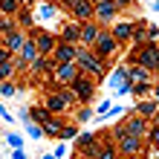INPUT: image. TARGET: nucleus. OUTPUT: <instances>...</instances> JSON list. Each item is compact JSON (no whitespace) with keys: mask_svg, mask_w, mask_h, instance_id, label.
<instances>
[{"mask_svg":"<svg viewBox=\"0 0 159 159\" xmlns=\"http://www.w3.org/2000/svg\"><path fill=\"white\" fill-rule=\"evenodd\" d=\"M75 64L81 67V72H87V75H93L96 81L104 84V78L110 75V61L101 58V55L96 49H90V46H78V58Z\"/></svg>","mask_w":159,"mask_h":159,"instance_id":"1","label":"nucleus"},{"mask_svg":"<svg viewBox=\"0 0 159 159\" xmlns=\"http://www.w3.org/2000/svg\"><path fill=\"white\" fill-rule=\"evenodd\" d=\"M127 64H139V67L151 70L159 75V43H142V46H127Z\"/></svg>","mask_w":159,"mask_h":159,"instance_id":"2","label":"nucleus"},{"mask_svg":"<svg viewBox=\"0 0 159 159\" xmlns=\"http://www.w3.org/2000/svg\"><path fill=\"white\" fill-rule=\"evenodd\" d=\"M98 84H101V81H96L93 75H87V72H81L70 87H72V93L78 96V104H93V98H96V93H98Z\"/></svg>","mask_w":159,"mask_h":159,"instance_id":"3","label":"nucleus"},{"mask_svg":"<svg viewBox=\"0 0 159 159\" xmlns=\"http://www.w3.org/2000/svg\"><path fill=\"white\" fill-rule=\"evenodd\" d=\"M90 49H96L101 58H107L110 64H113L116 58H119V52H121V46H119V41L113 38V32L110 29H101V35L96 38V43L90 46Z\"/></svg>","mask_w":159,"mask_h":159,"instance_id":"4","label":"nucleus"},{"mask_svg":"<svg viewBox=\"0 0 159 159\" xmlns=\"http://www.w3.org/2000/svg\"><path fill=\"white\" fill-rule=\"evenodd\" d=\"M29 35H32V41H35V46H38L41 55H52L55 52V46H58V35H55L52 29H46V26H35Z\"/></svg>","mask_w":159,"mask_h":159,"instance_id":"5","label":"nucleus"},{"mask_svg":"<svg viewBox=\"0 0 159 159\" xmlns=\"http://www.w3.org/2000/svg\"><path fill=\"white\" fill-rule=\"evenodd\" d=\"M81 75V67L75 61L72 64H58V67H55V72H52V87L49 90H58V87H70L72 81H75Z\"/></svg>","mask_w":159,"mask_h":159,"instance_id":"6","label":"nucleus"},{"mask_svg":"<svg viewBox=\"0 0 159 159\" xmlns=\"http://www.w3.org/2000/svg\"><path fill=\"white\" fill-rule=\"evenodd\" d=\"M58 12H61V6H52V3H46V0H41L38 6H35V20H38V26H46V29H52L55 26V32H58Z\"/></svg>","mask_w":159,"mask_h":159,"instance_id":"7","label":"nucleus"},{"mask_svg":"<svg viewBox=\"0 0 159 159\" xmlns=\"http://www.w3.org/2000/svg\"><path fill=\"white\" fill-rule=\"evenodd\" d=\"M119 15H121V9L116 0H96V20L104 26V29H110L116 20H119Z\"/></svg>","mask_w":159,"mask_h":159,"instance_id":"8","label":"nucleus"},{"mask_svg":"<svg viewBox=\"0 0 159 159\" xmlns=\"http://www.w3.org/2000/svg\"><path fill=\"white\" fill-rule=\"evenodd\" d=\"M116 148H119V156H145L148 153L145 139H139V136H121Z\"/></svg>","mask_w":159,"mask_h":159,"instance_id":"9","label":"nucleus"},{"mask_svg":"<svg viewBox=\"0 0 159 159\" xmlns=\"http://www.w3.org/2000/svg\"><path fill=\"white\" fill-rule=\"evenodd\" d=\"M55 35H58L61 43H78L81 46V23L72 20V17H67V20L58 26V32H55Z\"/></svg>","mask_w":159,"mask_h":159,"instance_id":"10","label":"nucleus"},{"mask_svg":"<svg viewBox=\"0 0 159 159\" xmlns=\"http://www.w3.org/2000/svg\"><path fill=\"white\" fill-rule=\"evenodd\" d=\"M67 17H72V20H78V23L96 20V0H81V3L70 6L67 9Z\"/></svg>","mask_w":159,"mask_h":159,"instance_id":"11","label":"nucleus"},{"mask_svg":"<svg viewBox=\"0 0 159 159\" xmlns=\"http://www.w3.org/2000/svg\"><path fill=\"white\" fill-rule=\"evenodd\" d=\"M41 104H43L46 110H49L52 116H67L70 110H72V107L67 104V101L61 98V93H58V90H46V96H43V101H41Z\"/></svg>","mask_w":159,"mask_h":159,"instance_id":"12","label":"nucleus"},{"mask_svg":"<svg viewBox=\"0 0 159 159\" xmlns=\"http://www.w3.org/2000/svg\"><path fill=\"white\" fill-rule=\"evenodd\" d=\"M110 32H113V38L119 41L121 49H127L130 41H133V20H121V17H119V20L110 26Z\"/></svg>","mask_w":159,"mask_h":159,"instance_id":"13","label":"nucleus"},{"mask_svg":"<svg viewBox=\"0 0 159 159\" xmlns=\"http://www.w3.org/2000/svg\"><path fill=\"white\" fill-rule=\"evenodd\" d=\"M26 41H29V32H23V29H15L12 35H6V38L0 41V43H3L6 49L12 52V55H20V49L26 46Z\"/></svg>","mask_w":159,"mask_h":159,"instance_id":"14","label":"nucleus"},{"mask_svg":"<svg viewBox=\"0 0 159 159\" xmlns=\"http://www.w3.org/2000/svg\"><path fill=\"white\" fill-rule=\"evenodd\" d=\"M52 58H55V64H72V61L78 58V43H61L58 41Z\"/></svg>","mask_w":159,"mask_h":159,"instance_id":"15","label":"nucleus"},{"mask_svg":"<svg viewBox=\"0 0 159 159\" xmlns=\"http://www.w3.org/2000/svg\"><path fill=\"white\" fill-rule=\"evenodd\" d=\"M41 127H43V136L55 142V139H61V130L67 127V119H64V116H49Z\"/></svg>","mask_w":159,"mask_h":159,"instance_id":"16","label":"nucleus"},{"mask_svg":"<svg viewBox=\"0 0 159 159\" xmlns=\"http://www.w3.org/2000/svg\"><path fill=\"white\" fill-rule=\"evenodd\" d=\"M101 26L98 20H87V23H81V46H93L96 43V38L101 35Z\"/></svg>","mask_w":159,"mask_h":159,"instance_id":"17","label":"nucleus"},{"mask_svg":"<svg viewBox=\"0 0 159 159\" xmlns=\"http://www.w3.org/2000/svg\"><path fill=\"white\" fill-rule=\"evenodd\" d=\"M127 75H130V81H133V84H153V81H156L153 72L145 70V67H139V64H127Z\"/></svg>","mask_w":159,"mask_h":159,"instance_id":"18","label":"nucleus"},{"mask_svg":"<svg viewBox=\"0 0 159 159\" xmlns=\"http://www.w3.org/2000/svg\"><path fill=\"white\" fill-rule=\"evenodd\" d=\"M15 20H17V29H23V32H32L35 26H38V20H35V9H29V6H23L20 12L15 15Z\"/></svg>","mask_w":159,"mask_h":159,"instance_id":"19","label":"nucleus"},{"mask_svg":"<svg viewBox=\"0 0 159 159\" xmlns=\"http://www.w3.org/2000/svg\"><path fill=\"white\" fill-rule=\"evenodd\" d=\"M133 113L145 116V119H153V116L159 113V101H156V96H153V98H142V101H136V104H133Z\"/></svg>","mask_w":159,"mask_h":159,"instance_id":"20","label":"nucleus"},{"mask_svg":"<svg viewBox=\"0 0 159 159\" xmlns=\"http://www.w3.org/2000/svg\"><path fill=\"white\" fill-rule=\"evenodd\" d=\"M142 43H148V20L139 17V20H133V41H130V46H142Z\"/></svg>","mask_w":159,"mask_h":159,"instance_id":"21","label":"nucleus"},{"mask_svg":"<svg viewBox=\"0 0 159 159\" xmlns=\"http://www.w3.org/2000/svg\"><path fill=\"white\" fill-rule=\"evenodd\" d=\"M125 78H130V75H127V64H116V70H113V72H110V75L104 78V84H107L110 90H116V87H119V84L125 81Z\"/></svg>","mask_w":159,"mask_h":159,"instance_id":"22","label":"nucleus"},{"mask_svg":"<svg viewBox=\"0 0 159 159\" xmlns=\"http://www.w3.org/2000/svg\"><path fill=\"white\" fill-rule=\"evenodd\" d=\"M23 139H26V133H20V130H3V145L6 148H23Z\"/></svg>","mask_w":159,"mask_h":159,"instance_id":"23","label":"nucleus"},{"mask_svg":"<svg viewBox=\"0 0 159 159\" xmlns=\"http://www.w3.org/2000/svg\"><path fill=\"white\" fill-rule=\"evenodd\" d=\"M38 46H35V41H32V35H29V41H26V46H23V49H20V55H17V58H20L23 64H32L35 58H38Z\"/></svg>","mask_w":159,"mask_h":159,"instance_id":"24","label":"nucleus"},{"mask_svg":"<svg viewBox=\"0 0 159 159\" xmlns=\"http://www.w3.org/2000/svg\"><path fill=\"white\" fill-rule=\"evenodd\" d=\"M72 119H75L78 125H87L90 119H96V110H93V104H78V110L72 113Z\"/></svg>","mask_w":159,"mask_h":159,"instance_id":"25","label":"nucleus"},{"mask_svg":"<svg viewBox=\"0 0 159 159\" xmlns=\"http://www.w3.org/2000/svg\"><path fill=\"white\" fill-rule=\"evenodd\" d=\"M26 3L23 0H0V15H9V17H15L17 12H20Z\"/></svg>","mask_w":159,"mask_h":159,"instance_id":"26","label":"nucleus"},{"mask_svg":"<svg viewBox=\"0 0 159 159\" xmlns=\"http://www.w3.org/2000/svg\"><path fill=\"white\" fill-rule=\"evenodd\" d=\"M136 101H142V98H153L156 93H153V84H133V93H130Z\"/></svg>","mask_w":159,"mask_h":159,"instance_id":"27","label":"nucleus"},{"mask_svg":"<svg viewBox=\"0 0 159 159\" xmlns=\"http://www.w3.org/2000/svg\"><path fill=\"white\" fill-rule=\"evenodd\" d=\"M29 113H32V121H35V125H43V121L52 116L43 104H29Z\"/></svg>","mask_w":159,"mask_h":159,"instance_id":"28","label":"nucleus"},{"mask_svg":"<svg viewBox=\"0 0 159 159\" xmlns=\"http://www.w3.org/2000/svg\"><path fill=\"white\" fill-rule=\"evenodd\" d=\"M17 29V20L15 17H9V15H0V41L6 38V35H12Z\"/></svg>","mask_w":159,"mask_h":159,"instance_id":"29","label":"nucleus"},{"mask_svg":"<svg viewBox=\"0 0 159 159\" xmlns=\"http://www.w3.org/2000/svg\"><path fill=\"white\" fill-rule=\"evenodd\" d=\"M17 81L15 78H9V81H0V98H15L17 96Z\"/></svg>","mask_w":159,"mask_h":159,"instance_id":"30","label":"nucleus"},{"mask_svg":"<svg viewBox=\"0 0 159 159\" xmlns=\"http://www.w3.org/2000/svg\"><path fill=\"white\" fill-rule=\"evenodd\" d=\"M23 133H26V139H32V142H41V139H46V136H43V127L35 125V121L23 125Z\"/></svg>","mask_w":159,"mask_h":159,"instance_id":"31","label":"nucleus"},{"mask_svg":"<svg viewBox=\"0 0 159 159\" xmlns=\"http://www.w3.org/2000/svg\"><path fill=\"white\" fill-rule=\"evenodd\" d=\"M78 133H81V130H78V121H67V127L61 130V142H75Z\"/></svg>","mask_w":159,"mask_h":159,"instance_id":"32","label":"nucleus"},{"mask_svg":"<svg viewBox=\"0 0 159 159\" xmlns=\"http://www.w3.org/2000/svg\"><path fill=\"white\" fill-rule=\"evenodd\" d=\"M110 107H113V101H110V98H101L98 104H93V110H96V121L104 119V116L110 113Z\"/></svg>","mask_w":159,"mask_h":159,"instance_id":"33","label":"nucleus"},{"mask_svg":"<svg viewBox=\"0 0 159 159\" xmlns=\"http://www.w3.org/2000/svg\"><path fill=\"white\" fill-rule=\"evenodd\" d=\"M96 139H98V133H90V130H84V133H78V139H75V151H81V148L93 145Z\"/></svg>","mask_w":159,"mask_h":159,"instance_id":"34","label":"nucleus"},{"mask_svg":"<svg viewBox=\"0 0 159 159\" xmlns=\"http://www.w3.org/2000/svg\"><path fill=\"white\" fill-rule=\"evenodd\" d=\"M127 113H125V107H121V104H113V107H110V113L104 116V119H101V125H104V121H116V119H125Z\"/></svg>","mask_w":159,"mask_h":159,"instance_id":"35","label":"nucleus"},{"mask_svg":"<svg viewBox=\"0 0 159 159\" xmlns=\"http://www.w3.org/2000/svg\"><path fill=\"white\" fill-rule=\"evenodd\" d=\"M58 93H61V98L67 101L70 107H75V104H78V96L72 93V87H58Z\"/></svg>","mask_w":159,"mask_h":159,"instance_id":"36","label":"nucleus"},{"mask_svg":"<svg viewBox=\"0 0 159 159\" xmlns=\"http://www.w3.org/2000/svg\"><path fill=\"white\" fill-rule=\"evenodd\" d=\"M148 148H159V125H153L151 121V130H148Z\"/></svg>","mask_w":159,"mask_h":159,"instance_id":"37","label":"nucleus"},{"mask_svg":"<svg viewBox=\"0 0 159 159\" xmlns=\"http://www.w3.org/2000/svg\"><path fill=\"white\" fill-rule=\"evenodd\" d=\"M49 153H52L55 159H64V156L70 153V145H67V142H61V139H58V145H55V148H52Z\"/></svg>","mask_w":159,"mask_h":159,"instance_id":"38","label":"nucleus"},{"mask_svg":"<svg viewBox=\"0 0 159 159\" xmlns=\"http://www.w3.org/2000/svg\"><path fill=\"white\" fill-rule=\"evenodd\" d=\"M113 93H116V96H130V93H133V81H130V78H125V81H121Z\"/></svg>","mask_w":159,"mask_h":159,"instance_id":"39","label":"nucleus"},{"mask_svg":"<svg viewBox=\"0 0 159 159\" xmlns=\"http://www.w3.org/2000/svg\"><path fill=\"white\" fill-rule=\"evenodd\" d=\"M148 43H159V26L148 23Z\"/></svg>","mask_w":159,"mask_h":159,"instance_id":"40","label":"nucleus"},{"mask_svg":"<svg viewBox=\"0 0 159 159\" xmlns=\"http://www.w3.org/2000/svg\"><path fill=\"white\" fill-rule=\"evenodd\" d=\"M0 119H3L6 125H15V113H12V110H9L6 104H0Z\"/></svg>","mask_w":159,"mask_h":159,"instance_id":"41","label":"nucleus"},{"mask_svg":"<svg viewBox=\"0 0 159 159\" xmlns=\"http://www.w3.org/2000/svg\"><path fill=\"white\" fill-rule=\"evenodd\" d=\"M17 119H20L23 125H29V121H32V113H29V104H23L20 110H17Z\"/></svg>","mask_w":159,"mask_h":159,"instance_id":"42","label":"nucleus"},{"mask_svg":"<svg viewBox=\"0 0 159 159\" xmlns=\"http://www.w3.org/2000/svg\"><path fill=\"white\" fill-rule=\"evenodd\" d=\"M6 159H29V153L23 151V148H15V151H9V156Z\"/></svg>","mask_w":159,"mask_h":159,"instance_id":"43","label":"nucleus"},{"mask_svg":"<svg viewBox=\"0 0 159 159\" xmlns=\"http://www.w3.org/2000/svg\"><path fill=\"white\" fill-rule=\"evenodd\" d=\"M9 58H12V52H9V49H6V46H3V43H0V64H3V61H9Z\"/></svg>","mask_w":159,"mask_h":159,"instance_id":"44","label":"nucleus"},{"mask_svg":"<svg viewBox=\"0 0 159 159\" xmlns=\"http://www.w3.org/2000/svg\"><path fill=\"white\" fill-rule=\"evenodd\" d=\"M119 3V9H127V6H133V3H139V0H116Z\"/></svg>","mask_w":159,"mask_h":159,"instance_id":"45","label":"nucleus"},{"mask_svg":"<svg viewBox=\"0 0 159 159\" xmlns=\"http://www.w3.org/2000/svg\"><path fill=\"white\" fill-rule=\"evenodd\" d=\"M75 3H81V0H64V3H61V9L67 12V9H70V6H75Z\"/></svg>","mask_w":159,"mask_h":159,"instance_id":"46","label":"nucleus"},{"mask_svg":"<svg viewBox=\"0 0 159 159\" xmlns=\"http://www.w3.org/2000/svg\"><path fill=\"white\" fill-rule=\"evenodd\" d=\"M151 12H156V15H159V0H153V3H151Z\"/></svg>","mask_w":159,"mask_h":159,"instance_id":"47","label":"nucleus"},{"mask_svg":"<svg viewBox=\"0 0 159 159\" xmlns=\"http://www.w3.org/2000/svg\"><path fill=\"white\" fill-rule=\"evenodd\" d=\"M153 93H156V96H159V78L153 81Z\"/></svg>","mask_w":159,"mask_h":159,"instance_id":"48","label":"nucleus"},{"mask_svg":"<svg viewBox=\"0 0 159 159\" xmlns=\"http://www.w3.org/2000/svg\"><path fill=\"white\" fill-rule=\"evenodd\" d=\"M46 3H52V6H61V3H64V0H46Z\"/></svg>","mask_w":159,"mask_h":159,"instance_id":"49","label":"nucleus"},{"mask_svg":"<svg viewBox=\"0 0 159 159\" xmlns=\"http://www.w3.org/2000/svg\"><path fill=\"white\" fill-rule=\"evenodd\" d=\"M119 159H145V156H119Z\"/></svg>","mask_w":159,"mask_h":159,"instance_id":"50","label":"nucleus"},{"mask_svg":"<svg viewBox=\"0 0 159 159\" xmlns=\"http://www.w3.org/2000/svg\"><path fill=\"white\" fill-rule=\"evenodd\" d=\"M41 159H55V156H52V153H43V156H41Z\"/></svg>","mask_w":159,"mask_h":159,"instance_id":"51","label":"nucleus"},{"mask_svg":"<svg viewBox=\"0 0 159 159\" xmlns=\"http://www.w3.org/2000/svg\"><path fill=\"white\" fill-rule=\"evenodd\" d=\"M72 159H84V156H78V153H75V156H72Z\"/></svg>","mask_w":159,"mask_h":159,"instance_id":"52","label":"nucleus"},{"mask_svg":"<svg viewBox=\"0 0 159 159\" xmlns=\"http://www.w3.org/2000/svg\"><path fill=\"white\" fill-rule=\"evenodd\" d=\"M0 142H3V130H0Z\"/></svg>","mask_w":159,"mask_h":159,"instance_id":"53","label":"nucleus"},{"mask_svg":"<svg viewBox=\"0 0 159 159\" xmlns=\"http://www.w3.org/2000/svg\"><path fill=\"white\" fill-rule=\"evenodd\" d=\"M139 3H142V0H139ZM145 3H153V0H145Z\"/></svg>","mask_w":159,"mask_h":159,"instance_id":"54","label":"nucleus"},{"mask_svg":"<svg viewBox=\"0 0 159 159\" xmlns=\"http://www.w3.org/2000/svg\"><path fill=\"white\" fill-rule=\"evenodd\" d=\"M156 101H159V96H156Z\"/></svg>","mask_w":159,"mask_h":159,"instance_id":"55","label":"nucleus"},{"mask_svg":"<svg viewBox=\"0 0 159 159\" xmlns=\"http://www.w3.org/2000/svg\"><path fill=\"white\" fill-rule=\"evenodd\" d=\"M0 121H3V119H0Z\"/></svg>","mask_w":159,"mask_h":159,"instance_id":"56","label":"nucleus"},{"mask_svg":"<svg viewBox=\"0 0 159 159\" xmlns=\"http://www.w3.org/2000/svg\"><path fill=\"white\" fill-rule=\"evenodd\" d=\"M0 159H3V156H0Z\"/></svg>","mask_w":159,"mask_h":159,"instance_id":"57","label":"nucleus"}]
</instances>
